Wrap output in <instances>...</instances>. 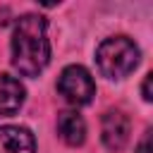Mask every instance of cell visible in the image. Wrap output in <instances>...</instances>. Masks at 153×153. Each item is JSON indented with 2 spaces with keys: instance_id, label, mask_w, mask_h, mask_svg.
Wrapping results in <instances>:
<instances>
[{
  "instance_id": "6da1fadb",
  "label": "cell",
  "mask_w": 153,
  "mask_h": 153,
  "mask_svg": "<svg viewBox=\"0 0 153 153\" xmlns=\"http://www.w3.org/2000/svg\"><path fill=\"white\" fill-rule=\"evenodd\" d=\"M48 22L41 14H24L12 33V65L24 76H36L50 60Z\"/></svg>"
},
{
  "instance_id": "7a4b0ae2",
  "label": "cell",
  "mask_w": 153,
  "mask_h": 153,
  "mask_svg": "<svg viewBox=\"0 0 153 153\" xmlns=\"http://www.w3.org/2000/svg\"><path fill=\"white\" fill-rule=\"evenodd\" d=\"M96 62L103 76L108 79H124L139 65V48L127 36L105 38L96 50Z\"/></svg>"
},
{
  "instance_id": "3957f363",
  "label": "cell",
  "mask_w": 153,
  "mask_h": 153,
  "mask_svg": "<svg viewBox=\"0 0 153 153\" xmlns=\"http://www.w3.org/2000/svg\"><path fill=\"white\" fill-rule=\"evenodd\" d=\"M57 91L60 96L72 103V105H86L91 103V98L96 96V84L88 74L86 67L81 65H69L62 69L60 79H57Z\"/></svg>"
},
{
  "instance_id": "277c9868",
  "label": "cell",
  "mask_w": 153,
  "mask_h": 153,
  "mask_svg": "<svg viewBox=\"0 0 153 153\" xmlns=\"http://www.w3.org/2000/svg\"><path fill=\"white\" fill-rule=\"evenodd\" d=\"M103 143L110 151H122L129 141V117L122 110H108L103 115Z\"/></svg>"
},
{
  "instance_id": "5b68a950",
  "label": "cell",
  "mask_w": 153,
  "mask_h": 153,
  "mask_svg": "<svg viewBox=\"0 0 153 153\" xmlns=\"http://www.w3.org/2000/svg\"><path fill=\"white\" fill-rule=\"evenodd\" d=\"M0 153H36L33 134L26 127H0Z\"/></svg>"
},
{
  "instance_id": "8992f818",
  "label": "cell",
  "mask_w": 153,
  "mask_h": 153,
  "mask_svg": "<svg viewBox=\"0 0 153 153\" xmlns=\"http://www.w3.org/2000/svg\"><path fill=\"white\" fill-rule=\"evenodd\" d=\"M24 96H26V91L19 84V79L7 76V74H0V117L14 115L22 108Z\"/></svg>"
},
{
  "instance_id": "52a82bcc",
  "label": "cell",
  "mask_w": 153,
  "mask_h": 153,
  "mask_svg": "<svg viewBox=\"0 0 153 153\" xmlns=\"http://www.w3.org/2000/svg\"><path fill=\"white\" fill-rule=\"evenodd\" d=\"M57 134L67 146H81L86 139V122L79 112L65 110L57 115Z\"/></svg>"
},
{
  "instance_id": "ba28073f",
  "label": "cell",
  "mask_w": 153,
  "mask_h": 153,
  "mask_svg": "<svg viewBox=\"0 0 153 153\" xmlns=\"http://www.w3.org/2000/svg\"><path fill=\"white\" fill-rule=\"evenodd\" d=\"M151 139H153V131L148 129V131L143 134V139H141V143H139V148H136V153H153V146H151Z\"/></svg>"
},
{
  "instance_id": "9c48e42d",
  "label": "cell",
  "mask_w": 153,
  "mask_h": 153,
  "mask_svg": "<svg viewBox=\"0 0 153 153\" xmlns=\"http://www.w3.org/2000/svg\"><path fill=\"white\" fill-rule=\"evenodd\" d=\"M151 81H153V74H146L143 86H141V93H143V100H146V103H151V100H153V93H151Z\"/></svg>"
}]
</instances>
